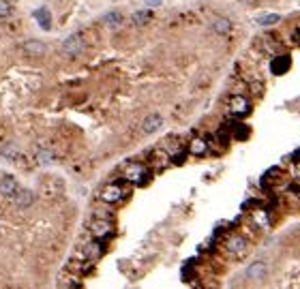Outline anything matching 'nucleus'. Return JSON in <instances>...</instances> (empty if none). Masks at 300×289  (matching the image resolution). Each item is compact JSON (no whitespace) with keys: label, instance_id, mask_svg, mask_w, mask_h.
<instances>
[{"label":"nucleus","instance_id":"1","mask_svg":"<svg viewBox=\"0 0 300 289\" xmlns=\"http://www.w3.org/2000/svg\"><path fill=\"white\" fill-rule=\"evenodd\" d=\"M84 50H86V41H84L82 32H73V35H69L62 41V54L69 56V58H75V56H79Z\"/></svg>","mask_w":300,"mask_h":289},{"label":"nucleus","instance_id":"2","mask_svg":"<svg viewBox=\"0 0 300 289\" xmlns=\"http://www.w3.org/2000/svg\"><path fill=\"white\" fill-rule=\"evenodd\" d=\"M123 178L127 182L135 184V187H142V184L148 180V170H146L142 163H129L125 167V172H123Z\"/></svg>","mask_w":300,"mask_h":289},{"label":"nucleus","instance_id":"3","mask_svg":"<svg viewBox=\"0 0 300 289\" xmlns=\"http://www.w3.org/2000/svg\"><path fill=\"white\" fill-rule=\"evenodd\" d=\"M90 234L94 240H105L114 234V225H112V219H103V216H96V219L90 223Z\"/></svg>","mask_w":300,"mask_h":289},{"label":"nucleus","instance_id":"4","mask_svg":"<svg viewBox=\"0 0 300 289\" xmlns=\"http://www.w3.org/2000/svg\"><path fill=\"white\" fill-rule=\"evenodd\" d=\"M101 202L103 204H108V206H116V204H120L123 199L127 197V191L120 187V184H108L103 191H101Z\"/></svg>","mask_w":300,"mask_h":289},{"label":"nucleus","instance_id":"5","mask_svg":"<svg viewBox=\"0 0 300 289\" xmlns=\"http://www.w3.org/2000/svg\"><path fill=\"white\" fill-rule=\"evenodd\" d=\"M225 251L232 253V255H245L247 251V238L245 236H240V234H232L228 240H225Z\"/></svg>","mask_w":300,"mask_h":289},{"label":"nucleus","instance_id":"6","mask_svg":"<svg viewBox=\"0 0 300 289\" xmlns=\"http://www.w3.org/2000/svg\"><path fill=\"white\" fill-rule=\"evenodd\" d=\"M230 111L234 116H247L251 111L249 99H247V96H242V94H234L230 99Z\"/></svg>","mask_w":300,"mask_h":289},{"label":"nucleus","instance_id":"7","mask_svg":"<svg viewBox=\"0 0 300 289\" xmlns=\"http://www.w3.org/2000/svg\"><path fill=\"white\" fill-rule=\"evenodd\" d=\"M22 187H20V182L18 178H13V176L9 174H5L3 178H0V193L7 197V199H13L15 197V193H18Z\"/></svg>","mask_w":300,"mask_h":289},{"label":"nucleus","instance_id":"8","mask_svg":"<svg viewBox=\"0 0 300 289\" xmlns=\"http://www.w3.org/2000/svg\"><path fill=\"white\" fill-rule=\"evenodd\" d=\"M11 202L15 204V208H20V210H28V208L35 204V193L30 189H20Z\"/></svg>","mask_w":300,"mask_h":289},{"label":"nucleus","instance_id":"9","mask_svg":"<svg viewBox=\"0 0 300 289\" xmlns=\"http://www.w3.org/2000/svg\"><path fill=\"white\" fill-rule=\"evenodd\" d=\"M22 50H24V54H26V56H32V58H41V56L45 54V50H47V45L43 41H39V39H28V41H24Z\"/></svg>","mask_w":300,"mask_h":289},{"label":"nucleus","instance_id":"10","mask_svg":"<svg viewBox=\"0 0 300 289\" xmlns=\"http://www.w3.org/2000/svg\"><path fill=\"white\" fill-rule=\"evenodd\" d=\"M291 67V58L287 54H281V56H274L272 62H270V71L274 75H283V73H287Z\"/></svg>","mask_w":300,"mask_h":289},{"label":"nucleus","instance_id":"11","mask_svg":"<svg viewBox=\"0 0 300 289\" xmlns=\"http://www.w3.org/2000/svg\"><path fill=\"white\" fill-rule=\"evenodd\" d=\"M266 274H268V266H266V261H253L247 268L245 276L249 280H262V278H266Z\"/></svg>","mask_w":300,"mask_h":289},{"label":"nucleus","instance_id":"12","mask_svg":"<svg viewBox=\"0 0 300 289\" xmlns=\"http://www.w3.org/2000/svg\"><path fill=\"white\" fill-rule=\"evenodd\" d=\"M161 126H163V118H161L159 114H150V116H146V118H144L142 131H144L146 135H152V133H157Z\"/></svg>","mask_w":300,"mask_h":289},{"label":"nucleus","instance_id":"13","mask_svg":"<svg viewBox=\"0 0 300 289\" xmlns=\"http://www.w3.org/2000/svg\"><path fill=\"white\" fill-rule=\"evenodd\" d=\"M189 152L193 157H204L206 152H208V141H206V137H193L191 141H189Z\"/></svg>","mask_w":300,"mask_h":289},{"label":"nucleus","instance_id":"14","mask_svg":"<svg viewBox=\"0 0 300 289\" xmlns=\"http://www.w3.org/2000/svg\"><path fill=\"white\" fill-rule=\"evenodd\" d=\"M35 20H37V24L41 26L43 30H52V13L45 9V7H41V9H37L35 13Z\"/></svg>","mask_w":300,"mask_h":289},{"label":"nucleus","instance_id":"15","mask_svg":"<svg viewBox=\"0 0 300 289\" xmlns=\"http://www.w3.org/2000/svg\"><path fill=\"white\" fill-rule=\"evenodd\" d=\"M35 161H37L39 165H50L52 161H54V150L47 148V146H39L35 150Z\"/></svg>","mask_w":300,"mask_h":289},{"label":"nucleus","instance_id":"16","mask_svg":"<svg viewBox=\"0 0 300 289\" xmlns=\"http://www.w3.org/2000/svg\"><path fill=\"white\" fill-rule=\"evenodd\" d=\"M120 24H123V13H120V11H110V13L103 18V26H108V28H112V30L120 28Z\"/></svg>","mask_w":300,"mask_h":289},{"label":"nucleus","instance_id":"17","mask_svg":"<svg viewBox=\"0 0 300 289\" xmlns=\"http://www.w3.org/2000/svg\"><path fill=\"white\" fill-rule=\"evenodd\" d=\"M213 32H217V35H230V32H232V22L228 18H217L213 22Z\"/></svg>","mask_w":300,"mask_h":289},{"label":"nucleus","instance_id":"18","mask_svg":"<svg viewBox=\"0 0 300 289\" xmlns=\"http://www.w3.org/2000/svg\"><path fill=\"white\" fill-rule=\"evenodd\" d=\"M251 219H253V225H257V227H268L270 225V216L266 210H262V208H257V210H253V214H251Z\"/></svg>","mask_w":300,"mask_h":289},{"label":"nucleus","instance_id":"19","mask_svg":"<svg viewBox=\"0 0 300 289\" xmlns=\"http://www.w3.org/2000/svg\"><path fill=\"white\" fill-rule=\"evenodd\" d=\"M101 253H103V246L99 244V240H96V242H88L86 244V257H88V259H99V257H101Z\"/></svg>","mask_w":300,"mask_h":289},{"label":"nucleus","instance_id":"20","mask_svg":"<svg viewBox=\"0 0 300 289\" xmlns=\"http://www.w3.org/2000/svg\"><path fill=\"white\" fill-rule=\"evenodd\" d=\"M0 157L9 159V161H15V159L20 157V148L15 146V143H7V146L0 148Z\"/></svg>","mask_w":300,"mask_h":289},{"label":"nucleus","instance_id":"21","mask_svg":"<svg viewBox=\"0 0 300 289\" xmlns=\"http://www.w3.org/2000/svg\"><path fill=\"white\" fill-rule=\"evenodd\" d=\"M281 18L277 13H264V15H259V18H255V24H259V26H274Z\"/></svg>","mask_w":300,"mask_h":289},{"label":"nucleus","instance_id":"22","mask_svg":"<svg viewBox=\"0 0 300 289\" xmlns=\"http://www.w3.org/2000/svg\"><path fill=\"white\" fill-rule=\"evenodd\" d=\"M150 20H152V11H148V9L133 13V24H137V26H144V24H148Z\"/></svg>","mask_w":300,"mask_h":289},{"label":"nucleus","instance_id":"23","mask_svg":"<svg viewBox=\"0 0 300 289\" xmlns=\"http://www.w3.org/2000/svg\"><path fill=\"white\" fill-rule=\"evenodd\" d=\"M13 15V3L11 0H0V20H9Z\"/></svg>","mask_w":300,"mask_h":289},{"label":"nucleus","instance_id":"24","mask_svg":"<svg viewBox=\"0 0 300 289\" xmlns=\"http://www.w3.org/2000/svg\"><path fill=\"white\" fill-rule=\"evenodd\" d=\"M247 133H249L247 126H236V128H234V137H236V139H245Z\"/></svg>","mask_w":300,"mask_h":289},{"label":"nucleus","instance_id":"25","mask_svg":"<svg viewBox=\"0 0 300 289\" xmlns=\"http://www.w3.org/2000/svg\"><path fill=\"white\" fill-rule=\"evenodd\" d=\"M289 39H291V43H296V45H300V28H296V30H291V32H289Z\"/></svg>","mask_w":300,"mask_h":289},{"label":"nucleus","instance_id":"26","mask_svg":"<svg viewBox=\"0 0 300 289\" xmlns=\"http://www.w3.org/2000/svg\"><path fill=\"white\" fill-rule=\"evenodd\" d=\"M163 5V0H148V7H161Z\"/></svg>","mask_w":300,"mask_h":289},{"label":"nucleus","instance_id":"27","mask_svg":"<svg viewBox=\"0 0 300 289\" xmlns=\"http://www.w3.org/2000/svg\"><path fill=\"white\" fill-rule=\"evenodd\" d=\"M294 176H296V178H300V161L294 165Z\"/></svg>","mask_w":300,"mask_h":289}]
</instances>
